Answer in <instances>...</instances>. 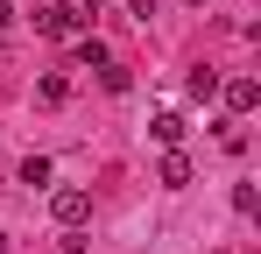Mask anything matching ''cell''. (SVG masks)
I'll use <instances>...</instances> for the list:
<instances>
[{"label":"cell","mask_w":261,"mask_h":254,"mask_svg":"<svg viewBox=\"0 0 261 254\" xmlns=\"http://www.w3.org/2000/svg\"><path fill=\"white\" fill-rule=\"evenodd\" d=\"M78 7H92V14H99V0H78Z\"/></svg>","instance_id":"10"},{"label":"cell","mask_w":261,"mask_h":254,"mask_svg":"<svg viewBox=\"0 0 261 254\" xmlns=\"http://www.w3.org/2000/svg\"><path fill=\"white\" fill-rule=\"evenodd\" d=\"M78 64H85V71H106L113 57H106V42H99V36H78Z\"/></svg>","instance_id":"6"},{"label":"cell","mask_w":261,"mask_h":254,"mask_svg":"<svg viewBox=\"0 0 261 254\" xmlns=\"http://www.w3.org/2000/svg\"><path fill=\"white\" fill-rule=\"evenodd\" d=\"M198 7H205V0H198Z\"/></svg>","instance_id":"11"},{"label":"cell","mask_w":261,"mask_h":254,"mask_svg":"<svg viewBox=\"0 0 261 254\" xmlns=\"http://www.w3.org/2000/svg\"><path fill=\"white\" fill-rule=\"evenodd\" d=\"M155 176H163L170 191H184V184H191V163H184V148H163V169H155Z\"/></svg>","instance_id":"5"},{"label":"cell","mask_w":261,"mask_h":254,"mask_svg":"<svg viewBox=\"0 0 261 254\" xmlns=\"http://www.w3.org/2000/svg\"><path fill=\"white\" fill-rule=\"evenodd\" d=\"M127 7H134V21H148V14H155V0H127Z\"/></svg>","instance_id":"8"},{"label":"cell","mask_w":261,"mask_h":254,"mask_svg":"<svg viewBox=\"0 0 261 254\" xmlns=\"http://www.w3.org/2000/svg\"><path fill=\"white\" fill-rule=\"evenodd\" d=\"M219 99H226L233 113H254V106H261V85H254V78H226V85H219Z\"/></svg>","instance_id":"3"},{"label":"cell","mask_w":261,"mask_h":254,"mask_svg":"<svg viewBox=\"0 0 261 254\" xmlns=\"http://www.w3.org/2000/svg\"><path fill=\"white\" fill-rule=\"evenodd\" d=\"M36 92H43V106H64V99H71V78H64V71H49Z\"/></svg>","instance_id":"7"},{"label":"cell","mask_w":261,"mask_h":254,"mask_svg":"<svg viewBox=\"0 0 261 254\" xmlns=\"http://www.w3.org/2000/svg\"><path fill=\"white\" fill-rule=\"evenodd\" d=\"M49 219H57L64 233H85V219H92V191H78V184H57V191H49Z\"/></svg>","instance_id":"2"},{"label":"cell","mask_w":261,"mask_h":254,"mask_svg":"<svg viewBox=\"0 0 261 254\" xmlns=\"http://www.w3.org/2000/svg\"><path fill=\"white\" fill-rule=\"evenodd\" d=\"M148 134H155L163 148H176V141H184L191 127H184V113H155V120H148Z\"/></svg>","instance_id":"4"},{"label":"cell","mask_w":261,"mask_h":254,"mask_svg":"<svg viewBox=\"0 0 261 254\" xmlns=\"http://www.w3.org/2000/svg\"><path fill=\"white\" fill-rule=\"evenodd\" d=\"M7 21H14V7H7V0H0V36H7Z\"/></svg>","instance_id":"9"},{"label":"cell","mask_w":261,"mask_h":254,"mask_svg":"<svg viewBox=\"0 0 261 254\" xmlns=\"http://www.w3.org/2000/svg\"><path fill=\"white\" fill-rule=\"evenodd\" d=\"M36 29H43L49 42H78V36H92V7L57 0V7H43V14H36Z\"/></svg>","instance_id":"1"}]
</instances>
